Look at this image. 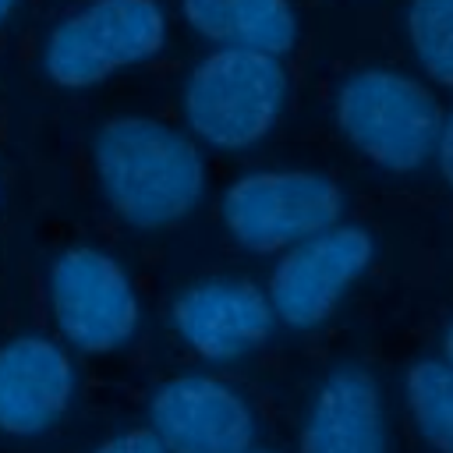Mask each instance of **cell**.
<instances>
[{
    "mask_svg": "<svg viewBox=\"0 0 453 453\" xmlns=\"http://www.w3.org/2000/svg\"><path fill=\"white\" fill-rule=\"evenodd\" d=\"M435 163H439L442 180H446V184H449V191H453V110L442 117L439 142H435Z\"/></svg>",
    "mask_w": 453,
    "mask_h": 453,
    "instance_id": "2e32d148",
    "label": "cell"
},
{
    "mask_svg": "<svg viewBox=\"0 0 453 453\" xmlns=\"http://www.w3.org/2000/svg\"><path fill=\"white\" fill-rule=\"evenodd\" d=\"M184 21L216 50H255L283 57L297 42L290 0H180Z\"/></svg>",
    "mask_w": 453,
    "mask_h": 453,
    "instance_id": "7c38bea8",
    "label": "cell"
},
{
    "mask_svg": "<svg viewBox=\"0 0 453 453\" xmlns=\"http://www.w3.org/2000/svg\"><path fill=\"white\" fill-rule=\"evenodd\" d=\"M442 357L453 365V322L446 326V333H442Z\"/></svg>",
    "mask_w": 453,
    "mask_h": 453,
    "instance_id": "e0dca14e",
    "label": "cell"
},
{
    "mask_svg": "<svg viewBox=\"0 0 453 453\" xmlns=\"http://www.w3.org/2000/svg\"><path fill=\"white\" fill-rule=\"evenodd\" d=\"M166 42V11L156 0H88L53 25L42 71L60 88H88L152 60Z\"/></svg>",
    "mask_w": 453,
    "mask_h": 453,
    "instance_id": "277c9868",
    "label": "cell"
},
{
    "mask_svg": "<svg viewBox=\"0 0 453 453\" xmlns=\"http://www.w3.org/2000/svg\"><path fill=\"white\" fill-rule=\"evenodd\" d=\"M343 138L375 166L411 173L435 156L442 113L425 81L396 67H361L336 88Z\"/></svg>",
    "mask_w": 453,
    "mask_h": 453,
    "instance_id": "3957f363",
    "label": "cell"
},
{
    "mask_svg": "<svg viewBox=\"0 0 453 453\" xmlns=\"http://www.w3.org/2000/svg\"><path fill=\"white\" fill-rule=\"evenodd\" d=\"M297 453H386L382 393L368 368H333L304 414Z\"/></svg>",
    "mask_w": 453,
    "mask_h": 453,
    "instance_id": "8fae6325",
    "label": "cell"
},
{
    "mask_svg": "<svg viewBox=\"0 0 453 453\" xmlns=\"http://www.w3.org/2000/svg\"><path fill=\"white\" fill-rule=\"evenodd\" d=\"M92 453H170L163 442H159V435L145 425V428H127V432H117V435H110L106 442H99Z\"/></svg>",
    "mask_w": 453,
    "mask_h": 453,
    "instance_id": "9a60e30c",
    "label": "cell"
},
{
    "mask_svg": "<svg viewBox=\"0 0 453 453\" xmlns=\"http://www.w3.org/2000/svg\"><path fill=\"white\" fill-rule=\"evenodd\" d=\"M170 322L202 361L226 365L251 354L273 333L276 311L269 294L251 280L212 276L173 297Z\"/></svg>",
    "mask_w": 453,
    "mask_h": 453,
    "instance_id": "9c48e42d",
    "label": "cell"
},
{
    "mask_svg": "<svg viewBox=\"0 0 453 453\" xmlns=\"http://www.w3.org/2000/svg\"><path fill=\"white\" fill-rule=\"evenodd\" d=\"M403 32L421 71L442 88H453V0H411Z\"/></svg>",
    "mask_w": 453,
    "mask_h": 453,
    "instance_id": "5bb4252c",
    "label": "cell"
},
{
    "mask_svg": "<svg viewBox=\"0 0 453 453\" xmlns=\"http://www.w3.org/2000/svg\"><path fill=\"white\" fill-rule=\"evenodd\" d=\"M403 400L418 435L435 453H453V365L421 357L403 375Z\"/></svg>",
    "mask_w": 453,
    "mask_h": 453,
    "instance_id": "4fadbf2b",
    "label": "cell"
},
{
    "mask_svg": "<svg viewBox=\"0 0 453 453\" xmlns=\"http://www.w3.org/2000/svg\"><path fill=\"white\" fill-rule=\"evenodd\" d=\"M219 212L244 251L283 255L336 226L343 195L333 177L315 170H251L226 184Z\"/></svg>",
    "mask_w": 453,
    "mask_h": 453,
    "instance_id": "5b68a950",
    "label": "cell"
},
{
    "mask_svg": "<svg viewBox=\"0 0 453 453\" xmlns=\"http://www.w3.org/2000/svg\"><path fill=\"white\" fill-rule=\"evenodd\" d=\"M50 311L67 347L81 354L120 350L142 319L127 269L88 244L60 251L50 265Z\"/></svg>",
    "mask_w": 453,
    "mask_h": 453,
    "instance_id": "8992f818",
    "label": "cell"
},
{
    "mask_svg": "<svg viewBox=\"0 0 453 453\" xmlns=\"http://www.w3.org/2000/svg\"><path fill=\"white\" fill-rule=\"evenodd\" d=\"M283 103L287 71L280 57L255 50H212L184 81L180 117L198 142L219 152H241L276 127Z\"/></svg>",
    "mask_w": 453,
    "mask_h": 453,
    "instance_id": "7a4b0ae2",
    "label": "cell"
},
{
    "mask_svg": "<svg viewBox=\"0 0 453 453\" xmlns=\"http://www.w3.org/2000/svg\"><path fill=\"white\" fill-rule=\"evenodd\" d=\"M74 400V365L64 343L21 333L0 343V432L35 439L50 432Z\"/></svg>",
    "mask_w": 453,
    "mask_h": 453,
    "instance_id": "30bf717a",
    "label": "cell"
},
{
    "mask_svg": "<svg viewBox=\"0 0 453 453\" xmlns=\"http://www.w3.org/2000/svg\"><path fill=\"white\" fill-rule=\"evenodd\" d=\"M149 428L170 453H248L255 449V411L223 379L188 372L156 386Z\"/></svg>",
    "mask_w": 453,
    "mask_h": 453,
    "instance_id": "ba28073f",
    "label": "cell"
},
{
    "mask_svg": "<svg viewBox=\"0 0 453 453\" xmlns=\"http://www.w3.org/2000/svg\"><path fill=\"white\" fill-rule=\"evenodd\" d=\"M14 4H18V0H0V25H4V21L14 14Z\"/></svg>",
    "mask_w": 453,
    "mask_h": 453,
    "instance_id": "ac0fdd59",
    "label": "cell"
},
{
    "mask_svg": "<svg viewBox=\"0 0 453 453\" xmlns=\"http://www.w3.org/2000/svg\"><path fill=\"white\" fill-rule=\"evenodd\" d=\"M92 166L110 209L138 230H159L205 195L198 145L156 117H110L92 138Z\"/></svg>",
    "mask_w": 453,
    "mask_h": 453,
    "instance_id": "6da1fadb",
    "label": "cell"
},
{
    "mask_svg": "<svg viewBox=\"0 0 453 453\" xmlns=\"http://www.w3.org/2000/svg\"><path fill=\"white\" fill-rule=\"evenodd\" d=\"M248 453H280V449H248Z\"/></svg>",
    "mask_w": 453,
    "mask_h": 453,
    "instance_id": "d6986e66",
    "label": "cell"
},
{
    "mask_svg": "<svg viewBox=\"0 0 453 453\" xmlns=\"http://www.w3.org/2000/svg\"><path fill=\"white\" fill-rule=\"evenodd\" d=\"M372 265V234L365 226L336 223L294 248H287L269 273V304L290 329L322 326L343 294Z\"/></svg>",
    "mask_w": 453,
    "mask_h": 453,
    "instance_id": "52a82bcc",
    "label": "cell"
}]
</instances>
